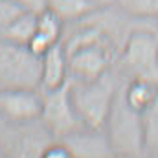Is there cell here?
<instances>
[{"mask_svg":"<svg viewBox=\"0 0 158 158\" xmlns=\"http://www.w3.org/2000/svg\"><path fill=\"white\" fill-rule=\"evenodd\" d=\"M68 53V72L72 79L92 81L110 70V40L107 33L85 30L64 44Z\"/></svg>","mask_w":158,"mask_h":158,"instance_id":"obj_1","label":"cell"},{"mask_svg":"<svg viewBox=\"0 0 158 158\" xmlns=\"http://www.w3.org/2000/svg\"><path fill=\"white\" fill-rule=\"evenodd\" d=\"M118 81L110 74V70L92 81H77L70 83V96L76 107L83 127L88 129H103L107 116L110 112L112 101L118 92Z\"/></svg>","mask_w":158,"mask_h":158,"instance_id":"obj_2","label":"cell"},{"mask_svg":"<svg viewBox=\"0 0 158 158\" xmlns=\"http://www.w3.org/2000/svg\"><path fill=\"white\" fill-rule=\"evenodd\" d=\"M103 131L109 138L114 156H143L145 155L142 112L134 110L125 101L121 85L112 101Z\"/></svg>","mask_w":158,"mask_h":158,"instance_id":"obj_3","label":"cell"},{"mask_svg":"<svg viewBox=\"0 0 158 158\" xmlns=\"http://www.w3.org/2000/svg\"><path fill=\"white\" fill-rule=\"evenodd\" d=\"M119 64L127 79H145L158 85V33L134 30L121 48Z\"/></svg>","mask_w":158,"mask_h":158,"instance_id":"obj_4","label":"cell"},{"mask_svg":"<svg viewBox=\"0 0 158 158\" xmlns=\"http://www.w3.org/2000/svg\"><path fill=\"white\" fill-rule=\"evenodd\" d=\"M40 85V57L26 44H15L0 37V88Z\"/></svg>","mask_w":158,"mask_h":158,"instance_id":"obj_5","label":"cell"},{"mask_svg":"<svg viewBox=\"0 0 158 158\" xmlns=\"http://www.w3.org/2000/svg\"><path fill=\"white\" fill-rule=\"evenodd\" d=\"M40 121L44 123L46 131L57 138H66L68 134L76 132L83 127L77 112H76V107L72 103L70 81L64 86L42 92Z\"/></svg>","mask_w":158,"mask_h":158,"instance_id":"obj_6","label":"cell"},{"mask_svg":"<svg viewBox=\"0 0 158 158\" xmlns=\"http://www.w3.org/2000/svg\"><path fill=\"white\" fill-rule=\"evenodd\" d=\"M42 94L31 86L0 88V114L9 121L28 123L40 119Z\"/></svg>","mask_w":158,"mask_h":158,"instance_id":"obj_7","label":"cell"},{"mask_svg":"<svg viewBox=\"0 0 158 158\" xmlns=\"http://www.w3.org/2000/svg\"><path fill=\"white\" fill-rule=\"evenodd\" d=\"M63 142L72 151V156L83 158H109L114 156V151L109 143V138L103 129L81 127L79 131L63 138Z\"/></svg>","mask_w":158,"mask_h":158,"instance_id":"obj_8","label":"cell"},{"mask_svg":"<svg viewBox=\"0 0 158 158\" xmlns=\"http://www.w3.org/2000/svg\"><path fill=\"white\" fill-rule=\"evenodd\" d=\"M68 53L64 44L61 40L53 44L42 57H40V88L42 92L46 90H55L59 86H64L68 83Z\"/></svg>","mask_w":158,"mask_h":158,"instance_id":"obj_9","label":"cell"},{"mask_svg":"<svg viewBox=\"0 0 158 158\" xmlns=\"http://www.w3.org/2000/svg\"><path fill=\"white\" fill-rule=\"evenodd\" d=\"M125 101L138 112H143L158 96V85L145 79H127L121 85Z\"/></svg>","mask_w":158,"mask_h":158,"instance_id":"obj_10","label":"cell"},{"mask_svg":"<svg viewBox=\"0 0 158 158\" xmlns=\"http://www.w3.org/2000/svg\"><path fill=\"white\" fill-rule=\"evenodd\" d=\"M46 7L53 11L63 22H74L94 13L98 6L94 0H46Z\"/></svg>","mask_w":158,"mask_h":158,"instance_id":"obj_11","label":"cell"},{"mask_svg":"<svg viewBox=\"0 0 158 158\" xmlns=\"http://www.w3.org/2000/svg\"><path fill=\"white\" fill-rule=\"evenodd\" d=\"M37 15H39V11L28 9L11 26H7L0 37L9 40V42H15V44H26L28 46L31 37L37 33Z\"/></svg>","mask_w":158,"mask_h":158,"instance_id":"obj_12","label":"cell"},{"mask_svg":"<svg viewBox=\"0 0 158 158\" xmlns=\"http://www.w3.org/2000/svg\"><path fill=\"white\" fill-rule=\"evenodd\" d=\"M145 155H158V96L142 112Z\"/></svg>","mask_w":158,"mask_h":158,"instance_id":"obj_13","label":"cell"},{"mask_svg":"<svg viewBox=\"0 0 158 158\" xmlns=\"http://www.w3.org/2000/svg\"><path fill=\"white\" fill-rule=\"evenodd\" d=\"M119 11L131 19L138 20H156L158 0H118Z\"/></svg>","mask_w":158,"mask_h":158,"instance_id":"obj_14","label":"cell"},{"mask_svg":"<svg viewBox=\"0 0 158 158\" xmlns=\"http://www.w3.org/2000/svg\"><path fill=\"white\" fill-rule=\"evenodd\" d=\"M37 33L44 35L52 42H59L63 35V20L48 7L40 9L37 15Z\"/></svg>","mask_w":158,"mask_h":158,"instance_id":"obj_15","label":"cell"},{"mask_svg":"<svg viewBox=\"0 0 158 158\" xmlns=\"http://www.w3.org/2000/svg\"><path fill=\"white\" fill-rule=\"evenodd\" d=\"M53 44H57V42H52V40H48L44 35H40V33H35L33 37H31V40L28 42V48L37 55V57H42Z\"/></svg>","mask_w":158,"mask_h":158,"instance_id":"obj_16","label":"cell"},{"mask_svg":"<svg viewBox=\"0 0 158 158\" xmlns=\"http://www.w3.org/2000/svg\"><path fill=\"white\" fill-rule=\"evenodd\" d=\"M42 156L44 158H72V151L68 149V145L64 142L61 143H52L48 147L42 149Z\"/></svg>","mask_w":158,"mask_h":158,"instance_id":"obj_17","label":"cell"},{"mask_svg":"<svg viewBox=\"0 0 158 158\" xmlns=\"http://www.w3.org/2000/svg\"><path fill=\"white\" fill-rule=\"evenodd\" d=\"M118 0H94V4L98 7H109V6H116Z\"/></svg>","mask_w":158,"mask_h":158,"instance_id":"obj_18","label":"cell"},{"mask_svg":"<svg viewBox=\"0 0 158 158\" xmlns=\"http://www.w3.org/2000/svg\"><path fill=\"white\" fill-rule=\"evenodd\" d=\"M156 26H158V17H156Z\"/></svg>","mask_w":158,"mask_h":158,"instance_id":"obj_19","label":"cell"}]
</instances>
